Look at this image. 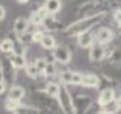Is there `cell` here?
I'll return each mask as SVG.
<instances>
[{
  "label": "cell",
  "mask_w": 121,
  "mask_h": 114,
  "mask_svg": "<svg viewBox=\"0 0 121 114\" xmlns=\"http://www.w3.org/2000/svg\"><path fill=\"white\" fill-rule=\"evenodd\" d=\"M94 35H95V43L103 44V46H109L115 41V30L111 26H103L98 24L95 29H94Z\"/></svg>",
  "instance_id": "cell-6"
},
{
  "label": "cell",
  "mask_w": 121,
  "mask_h": 114,
  "mask_svg": "<svg viewBox=\"0 0 121 114\" xmlns=\"http://www.w3.org/2000/svg\"><path fill=\"white\" fill-rule=\"evenodd\" d=\"M20 106V102H15V100H11V99H5V109L9 113H14L15 109Z\"/></svg>",
  "instance_id": "cell-26"
},
{
  "label": "cell",
  "mask_w": 121,
  "mask_h": 114,
  "mask_svg": "<svg viewBox=\"0 0 121 114\" xmlns=\"http://www.w3.org/2000/svg\"><path fill=\"white\" fill-rule=\"evenodd\" d=\"M88 59L94 64H100L106 59V46L94 43L88 49Z\"/></svg>",
  "instance_id": "cell-11"
},
{
  "label": "cell",
  "mask_w": 121,
  "mask_h": 114,
  "mask_svg": "<svg viewBox=\"0 0 121 114\" xmlns=\"http://www.w3.org/2000/svg\"><path fill=\"white\" fill-rule=\"evenodd\" d=\"M14 37H12V32L8 33V37H5L3 40H0V53L2 55H11V53H14Z\"/></svg>",
  "instance_id": "cell-21"
},
{
  "label": "cell",
  "mask_w": 121,
  "mask_h": 114,
  "mask_svg": "<svg viewBox=\"0 0 121 114\" xmlns=\"http://www.w3.org/2000/svg\"><path fill=\"white\" fill-rule=\"evenodd\" d=\"M48 17V12L45 11V8L41 5V6H36L35 9L30 12V17H29V23L35 28H43L44 24V20Z\"/></svg>",
  "instance_id": "cell-13"
},
{
  "label": "cell",
  "mask_w": 121,
  "mask_h": 114,
  "mask_svg": "<svg viewBox=\"0 0 121 114\" xmlns=\"http://www.w3.org/2000/svg\"><path fill=\"white\" fill-rule=\"evenodd\" d=\"M52 58L55 62H58L59 66H68L73 59V52L71 47L67 44H58L52 50Z\"/></svg>",
  "instance_id": "cell-5"
},
{
  "label": "cell",
  "mask_w": 121,
  "mask_h": 114,
  "mask_svg": "<svg viewBox=\"0 0 121 114\" xmlns=\"http://www.w3.org/2000/svg\"><path fill=\"white\" fill-rule=\"evenodd\" d=\"M113 104H115L117 109H118V111H121V94H120V93L117 94V97H115V100H113Z\"/></svg>",
  "instance_id": "cell-27"
},
{
  "label": "cell",
  "mask_w": 121,
  "mask_h": 114,
  "mask_svg": "<svg viewBox=\"0 0 121 114\" xmlns=\"http://www.w3.org/2000/svg\"><path fill=\"white\" fill-rule=\"evenodd\" d=\"M5 17H6V9L3 5H0V23L5 20Z\"/></svg>",
  "instance_id": "cell-28"
},
{
  "label": "cell",
  "mask_w": 121,
  "mask_h": 114,
  "mask_svg": "<svg viewBox=\"0 0 121 114\" xmlns=\"http://www.w3.org/2000/svg\"><path fill=\"white\" fill-rule=\"evenodd\" d=\"M106 15H108V11H101V12H97L94 15H88L85 18H80V20H76V21H71L65 26V29L62 30L64 37H68V38H76L77 35L86 32V30H92L95 29L98 24L104 21Z\"/></svg>",
  "instance_id": "cell-1"
},
{
  "label": "cell",
  "mask_w": 121,
  "mask_h": 114,
  "mask_svg": "<svg viewBox=\"0 0 121 114\" xmlns=\"http://www.w3.org/2000/svg\"><path fill=\"white\" fill-rule=\"evenodd\" d=\"M80 79H82V71L79 70H60L58 75V81L67 87H71V85L79 87Z\"/></svg>",
  "instance_id": "cell-7"
},
{
  "label": "cell",
  "mask_w": 121,
  "mask_h": 114,
  "mask_svg": "<svg viewBox=\"0 0 121 114\" xmlns=\"http://www.w3.org/2000/svg\"><path fill=\"white\" fill-rule=\"evenodd\" d=\"M58 102H59V108L60 113L64 114H74V106H73V93L70 91L67 85L60 84V90L58 94Z\"/></svg>",
  "instance_id": "cell-4"
},
{
  "label": "cell",
  "mask_w": 121,
  "mask_h": 114,
  "mask_svg": "<svg viewBox=\"0 0 121 114\" xmlns=\"http://www.w3.org/2000/svg\"><path fill=\"white\" fill-rule=\"evenodd\" d=\"M117 97V90L112 88V87H103V88L100 90V93H98L97 96V105L100 106H104V105H109L112 104L113 100H115Z\"/></svg>",
  "instance_id": "cell-12"
},
{
  "label": "cell",
  "mask_w": 121,
  "mask_h": 114,
  "mask_svg": "<svg viewBox=\"0 0 121 114\" xmlns=\"http://www.w3.org/2000/svg\"><path fill=\"white\" fill-rule=\"evenodd\" d=\"M12 114H41L39 109L33 105H24V104H20L17 109L12 113Z\"/></svg>",
  "instance_id": "cell-24"
},
{
  "label": "cell",
  "mask_w": 121,
  "mask_h": 114,
  "mask_svg": "<svg viewBox=\"0 0 121 114\" xmlns=\"http://www.w3.org/2000/svg\"><path fill=\"white\" fill-rule=\"evenodd\" d=\"M94 104L92 97L88 94H73V106L74 114H86V111Z\"/></svg>",
  "instance_id": "cell-8"
},
{
  "label": "cell",
  "mask_w": 121,
  "mask_h": 114,
  "mask_svg": "<svg viewBox=\"0 0 121 114\" xmlns=\"http://www.w3.org/2000/svg\"><path fill=\"white\" fill-rule=\"evenodd\" d=\"M58 75H59V64L55 62V61H47V66H45L44 71H43L44 81H48V79H58Z\"/></svg>",
  "instance_id": "cell-18"
},
{
  "label": "cell",
  "mask_w": 121,
  "mask_h": 114,
  "mask_svg": "<svg viewBox=\"0 0 121 114\" xmlns=\"http://www.w3.org/2000/svg\"><path fill=\"white\" fill-rule=\"evenodd\" d=\"M111 18H112V21L117 24V28H121V5L112 11Z\"/></svg>",
  "instance_id": "cell-25"
},
{
  "label": "cell",
  "mask_w": 121,
  "mask_h": 114,
  "mask_svg": "<svg viewBox=\"0 0 121 114\" xmlns=\"http://www.w3.org/2000/svg\"><path fill=\"white\" fill-rule=\"evenodd\" d=\"M24 73H26V76L27 78H30V79H43L41 78V73L38 71V68L35 67V64L32 62V61H29L27 62V66H26V68H24Z\"/></svg>",
  "instance_id": "cell-23"
},
{
  "label": "cell",
  "mask_w": 121,
  "mask_h": 114,
  "mask_svg": "<svg viewBox=\"0 0 121 114\" xmlns=\"http://www.w3.org/2000/svg\"><path fill=\"white\" fill-rule=\"evenodd\" d=\"M30 0H17V3H20V5H27Z\"/></svg>",
  "instance_id": "cell-30"
},
{
  "label": "cell",
  "mask_w": 121,
  "mask_h": 114,
  "mask_svg": "<svg viewBox=\"0 0 121 114\" xmlns=\"http://www.w3.org/2000/svg\"><path fill=\"white\" fill-rule=\"evenodd\" d=\"M6 97L11 99V100H15V102H20L23 104V100H24L26 97V90L24 87L18 85V84H12L11 87H8V91H6Z\"/></svg>",
  "instance_id": "cell-16"
},
{
  "label": "cell",
  "mask_w": 121,
  "mask_h": 114,
  "mask_svg": "<svg viewBox=\"0 0 121 114\" xmlns=\"http://www.w3.org/2000/svg\"><path fill=\"white\" fill-rule=\"evenodd\" d=\"M8 58L17 70H24L29 62L27 55H23V53H11V55H8Z\"/></svg>",
  "instance_id": "cell-19"
},
{
  "label": "cell",
  "mask_w": 121,
  "mask_h": 114,
  "mask_svg": "<svg viewBox=\"0 0 121 114\" xmlns=\"http://www.w3.org/2000/svg\"><path fill=\"white\" fill-rule=\"evenodd\" d=\"M43 90H44L50 97L58 99V94H59V90H60V82L58 81V79H48V81L44 82Z\"/></svg>",
  "instance_id": "cell-20"
},
{
  "label": "cell",
  "mask_w": 121,
  "mask_h": 114,
  "mask_svg": "<svg viewBox=\"0 0 121 114\" xmlns=\"http://www.w3.org/2000/svg\"><path fill=\"white\" fill-rule=\"evenodd\" d=\"M100 85H101L100 75L94 73V71H82V79L79 87H82V88H100Z\"/></svg>",
  "instance_id": "cell-10"
},
{
  "label": "cell",
  "mask_w": 121,
  "mask_h": 114,
  "mask_svg": "<svg viewBox=\"0 0 121 114\" xmlns=\"http://www.w3.org/2000/svg\"><path fill=\"white\" fill-rule=\"evenodd\" d=\"M106 59L113 67H121V44L106 46Z\"/></svg>",
  "instance_id": "cell-9"
},
{
  "label": "cell",
  "mask_w": 121,
  "mask_h": 114,
  "mask_svg": "<svg viewBox=\"0 0 121 114\" xmlns=\"http://www.w3.org/2000/svg\"><path fill=\"white\" fill-rule=\"evenodd\" d=\"M32 99H33V106H36L38 109H44L47 113H55V114L60 113L58 99L50 97L44 90H33Z\"/></svg>",
  "instance_id": "cell-2"
},
{
  "label": "cell",
  "mask_w": 121,
  "mask_h": 114,
  "mask_svg": "<svg viewBox=\"0 0 121 114\" xmlns=\"http://www.w3.org/2000/svg\"><path fill=\"white\" fill-rule=\"evenodd\" d=\"M94 43H95L94 29L92 30H86V32H83V33L76 37V46H77L79 49H89Z\"/></svg>",
  "instance_id": "cell-14"
},
{
  "label": "cell",
  "mask_w": 121,
  "mask_h": 114,
  "mask_svg": "<svg viewBox=\"0 0 121 114\" xmlns=\"http://www.w3.org/2000/svg\"><path fill=\"white\" fill-rule=\"evenodd\" d=\"M58 44H59V43H58V40H56L55 33H52V32H45L44 35H43V38H41V41H39V44H38V46H39L43 50L52 52Z\"/></svg>",
  "instance_id": "cell-17"
},
{
  "label": "cell",
  "mask_w": 121,
  "mask_h": 114,
  "mask_svg": "<svg viewBox=\"0 0 121 114\" xmlns=\"http://www.w3.org/2000/svg\"><path fill=\"white\" fill-rule=\"evenodd\" d=\"M29 26H30L29 18H26V17H17L14 20V23H12V33L17 38H21L29 30Z\"/></svg>",
  "instance_id": "cell-15"
},
{
  "label": "cell",
  "mask_w": 121,
  "mask_h": 114,
  "mask_svg": "<svg viewBox=\"0 0 121 114\" xmlns=\"http://www.w3.org/2000/svg\"><path fill=\"white\" fill-rule=\"evenodd\" d=\"M97 114H121V111H115V113H103V111H98Z\"/></svg>",
  "instance_id": "cell-31"
},
{
  "label": "cell",
  "mask_w": 121,
  "mask_h": 114,
  "mask_svg": "<svg viewBox=\"0 0 121 114\" xmlns=\"http://www.w3.org/2000/svg\"><path fill=\"white\" fill-rule=\"evenodd\" d=\"M115 2H117V3H118V5H121V0H115Z\"/></svg>",
  "instance_id": "cell-32"
},
{
  "label": "cell",
  "mask_w": 121,
  "mask_h": 114,
  "mask_svg": "<svg viewBox=\"0 0 121 114\" xmlns=\"http://www.w3.org/2000/svg\"><path fill=\"white\" fill-rule=\"evenodd\" d=\"M8 91V85L3 81H0V94H3V93H6Z\"/></svg>",
  "instance_id": "cell-29"
},
{
  "label": "cell",
  "mask_w": 121,
  "mask_h": 114,
  "mask_svg": "<svg viewBox=\"0 0 121 114\" xmlns=\"http://www.w3.org/2000/svg\"><path fill=\"white\" fill-rule=\"evenodd\" d=\"M0 71H2V76H3V82H5L8 87H11L12 84H15L17 76H18V70L12 66V62L9 61V58L5 56V55L0 58Z\"/></svg>",
  "instance_id": "cell-3"
},
{
  "label": "cell",
  "mask_w": 121,
  "mask_h": 114,
  "mask_svg": "<svg viewBox=\"0 0 121 114\" xmlns=\"http://www.w3.org/2000/svg\"><path fill=\"white\" fill-rule=\"evenodd\" d=\"M43 6L50 15H58L62 9V0H44Z\"/></svg>",
  "instance_id": "cell-22"
}]
</instances>
